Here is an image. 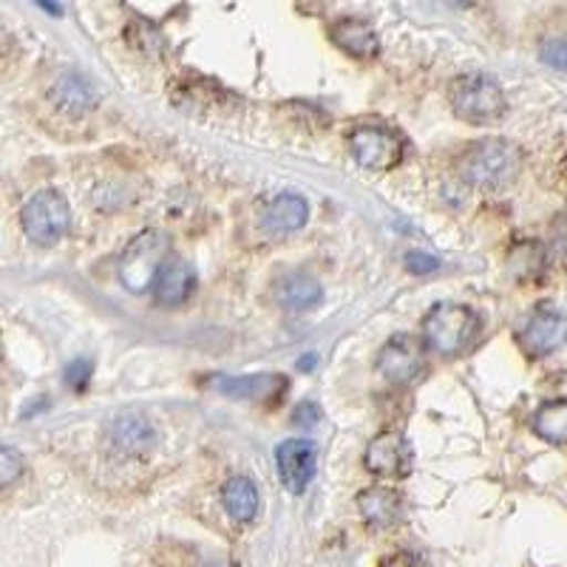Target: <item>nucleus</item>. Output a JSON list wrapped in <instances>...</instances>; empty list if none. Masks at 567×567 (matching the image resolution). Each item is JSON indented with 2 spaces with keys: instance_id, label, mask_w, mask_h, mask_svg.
Segmentation results:
<instances>
[{
  "instance_id": "obj_19",
  "label": "nucleus",
  "mask_w": 567,
  "mask_h": 567,
  "mask_svg": "<svg viewBox=\"0 0 567 567\" xmlns=\"http://www.w3.org/2000/svg\"><path fill=\"white\" fill-rule=\"evenodd\" d=\"M52 100L63 114H71V116L89 114V111L94 109V103H97L94 89H91L80 74H63V78L54 83Z\"/></svg>"
},
{
  "instance_id": "obj_16",
  "label": "nucleus",
  "mask_w": 567,
  "mask_h": 567,
  "mask_svg": "<svg viewBox=\"0 0 567 567\" xmlns=\"http://www.w3.org/2000/svg\"><path fill=\"white\" fill-rule=\"evenodd\" d=\"M272 292H276V301L287 310H312L323 298V287L318 284V278L307 276V272H287L278 278Z\"/></svg>"
},
{
  "instance_id": "obj_23",
  "label": "nucleus",
  "mask_w": 567,
  "mask_h": 567,
  "mask_svg": "<svg viewBox=\"0 0 567 567\" xmlns=\"http://www.w3.org/2000/svg\"><path fill=\"white\" fill-rule=\"evenodd\" d=\"M63 378L74 392H83L91 383V378H94V363L85 361V358H78V361H71L69 367H65Z\"/></svg>"
},
{
  "instance_id": "obj_6",
  "label": "nucleus",
  "mask_w": 567,
  "mask_h": 567,
  "mask_svg": "<svg viewBox=\"0 0 567 567\" xmlns=\"http://www.w3.org/2000/svg\"><path fill=\"white\" fill-rule=\"evenodd\" d=\"M349 151L369 171H389L403 159V140L383 125H361L349 134Z\"/></svg>"
},
{
  "instance_id": "obj_2",
  "label": "nucleus",
  "mask_w": 567,
  "mask_h": 567,
  "mask_svg": "<svg viewBox=\"0 0 567 567\" xmlns=\"http://www.w3.org/2000/svg\"><path fill=\"white\" fill-rule=\"evenodd\" d=\"M523 168V151L519 145L503 136L477 142L460 162V176L468 185L477 187H499L508 185Z\"/></svg>"
},
{
  "instance_id": "obj_12",
  "label": "nucleus",
  "mask_w": 567,
  "mask_h": 567,
  "mask_svg": "<svg viewBox=\"0 0 567 567\" xmlns=\"http://www.w3.org/2000/svg\"><path fill=\"white\" fill-rule=\"evenodd\" d=\"M310 221V205L301 194H278L270 205L261 210V230L270 233V236H290V233H298L301 227H307Z\"/></svg>"
},
{
  "instance_id": "obj_24",
  "label": "nucleus",
  "mask_w": 567,
  "mask_h": 567,
  "mask_svg": "<svg viewBox=\"0 0 567 567\" xmlns=\"http://www.w3.org/2000/svg\"><path fill=\"white\" fill-rule=\"evenodd\" d=\"M539 58L556 71H567V38H550L542 43Z\"/></svg>"
},
{
  "instance_id": "obj_10",
  "label": "nucleus",
  "mask_w": 567,
  "mask_h": 567,
  "mask_svg": "<svg viewBox=\"0 0 567 567\" xmlns=\"http://www.w3.org/2000/svg\"><path fill=\"white\" fill-rule=\"evenodd\" d=\"M519 343L530 358H548L567 343V316L556 307H536L519 332Z\"/></svg>"
},
{
  "instance_id": "obj_20",
  "label": "nucleus",
  "mask_w": 567,
  "mask_h": 567,
  "mask_svg": "<svg viewBox=\"0 0 567 567\" xmlns=\"http://www.w3.org/2000/svg\"><path fill=\"white\" fill-rule=\"evenodd\" d=\"M530 425H534L536 437H542L545 443L567 445V400H545V403L536 409Z\"/></svg>"
},
{
  "instance_id": "obj_17",
  "label": "nucleus",
  "mask_w": 567,
  "mask_h": 567,
  "mask_svg": "<svg viewBox=\"0 0 567 567\" xmlns=\"http://www.w3.org/2000/svg\"><path fill=\"white\" fill-rule=\"evenodd\" d=\"M221 503H225L227 514L236 519V523L247 525L258 516V508H261V494H258V485L252 483L245 474H236L225 483L221 488Z\"/></svg>"
},
{
  "instance_id": "obj_11",
  "label": "nucleus",
  "mask_w": 567,
  "mask_h": 567,
  "mask_svg": "<svg viewBox=\"0 0 567 567\" xmlns=\"http://www.w3.org/2000/svg\"><path fill=\"white\" fill-rule=\"evenodd\" d=\"M159 440L156 425L145 414L125 412L109 423V443L111 449L123 454V457H136V454L151 452Z\"/></svg>"
},
{
  "instance_id": "obj_8",
  "label": "nucleus",
  "mask_w": 567,
  "mask_h": 567,
  "mask_svg": "<svg viewBox=\"0 0 567 567\" xmlns=\"http://www.w3.org/2000/svg\"><path fill=\"white\" fill-rule=\"evenodd\" d=\"M363 465L381 480H403L412 471V445L403 432H383L367 445Z\"/></svg>"
},
{
  "instance_id": "obj_18",
  "label": "nucleus",
  "mask_w": 567,
  "mask_h": 567,
  "mask_svg": "<svg viewBox=\"0 0 567 567\" xmlns=\"http://www.w3.org/2000/svg\"><path fill=\"white\" fill-rule=\"evenodd\" d=\"M332 40L341 45L343 52L352 54V58L369 60L381 52V40H378L374 29L369 23H363V20H338L336 27H332Z\"/></svg>"
},
{
  "instance_id": "obj_14",
  "label": "nucleus",
  "mask_w": 567,
  "mask_h": 567,
  "mask_svg": "<svg viewBox=\"0 0 567 567\" xmlns=\"http://www.w3.org/2000/svg\"><path fill=\"white\" fill-rule=\"evenodd\" d=\"M358 511L372 528L386 530L398 525L400 514H403V499L398 491L386 488V485H372L358 494Z\"/></svg>"
},
{
  "instance_id": "obj_21",
  "label": "nucleus",
  "mask_w": 567,
  "mask_h": 567,
  "mask_svg": "<svg viewBox=\"0 0 567 567\" xmlns=\"http://www.w3.org/2000/svg\"><path fill=\"white\" fill-rule=\"evenodd\" d=\"M545 265H548V252H545L542 245H536V241H525V245H516L514 250H511L508 267L511 272H514L516 278H523V281L542 276Z\"/></svg>"
},
{
  "instance_id": "obj_22",
  "label": "nucleus",
  "mask_w": 567,
  "mask_h": 567,
  "mask_svg": "<svg viewBox=\"0 0 567 567\" xmlns=\"http://www.w3.org/2000/svg\"><path fill=\"white\" fill-rule=\"evenodd\" d=\"M23 454L18 452V449H12V445H3L0 449V485L3 488H9V485L14 483L18 477H23Z\"/></svg>"
},
{
  "instance_id": "obj_1",
  "label": "nucleus",
  "mask_w": 567,
  "mask_h": 567,
  "mask_svg": "<svg viewBox=\"0 0 567 567\" xmlns=\"http://www.w3.org/2000/svg\"><path fill=\"white\" fill-rule=\"evenodd\" d=\"M171 261V236L159 227H148L142 230L140 236L125 245V250L120 252V261H116V272H120V281L128 292L142 296V292L154 290L156 278L165 270V265Z\"/></svg>"
},
{
  "instance_id": "obj_27",
  "label": "nucleus",
  "mask_w": 567,
  "mask_h": 567,
  "mask_svg": "<svg viewBox=\"0 0 567 567\" xmlns=\"http://www.w3.org/2000/svg\"><path fill=\"white\" fill-rule=\"evenodd\" d=\"M550 250L559 258L561 265H567V219H556L554 239H550Z\"/></svg>"
},
{
  "instance_id": "obj_25",
  "label": "nucleus",
  "mask_w": 567,
  "mask_h": 567,
  "mask_svg": "<svg viewBox=\"0 0 567 567\" xmlns=\"http://www.w3.org/2000/svg\"><path fill=\"white\" fill-rule=\"evenodd\" d=\"M406 267L409 272H414V276H429V272L440 270V261L434 256H429V252L412 250L406 256Z\"/></svg>"
},
{
  "instance_id": "obj_4",
  "label": "nucleus",
  "mask_w": 567,
  "mask_h": 567,
  "mask_svg": "<svg viewBox=\"0 0 567 567\" xmlns=\"http://www.w3.org/2000/svg\"><path fill=\"white\" fill-rule=\"evenodd\" d=\"M452 105L460 120L471 125H491L503 120L505 91L491 74H463L452 85Z\"/></svg>"
},
{
  "instance_id": "obj_3",
  "label": "nucleus",
  "mask_w": 567,
  "mask_h": 567,
  "mask_svg": "<svg viewBox=\"0 0 567 567\" xmlns=\"http://www.w3.org/2000/svg\"><path fill=\"white\" fill-rule=\"evenodd\" d=\"M423 332L425 347L434 349L443 358H454V354H463L471 343L477 341L480 318L465 303H434L432 312L425 316Z\"/></svg>"
},
{
  "instance_id": "obj_26",
  "label": "nucleus",
  "mask_w": 567,
  "mask_h": 567,
  "mask_svg": "<svg viewBox=\"0 0 567 567\" xmlns=\"http://www.w3.org/2000/svg\"><path fill=\"white\" fill-rule=\"evenodd\" d=\"M318 420H321V406L318 403H301V406L296 409V414H292V423L301 425V429H312V425H318Z\"/></svg>"
},
{
  "instance_id": "obj_5",
  "label": "nucleus",
  "mask_w": 567,
  "mask_h": 567,
  "mask_svg": "<svg viewBox=\"0 0 567 567\" xmlns=\"http://www.w3.org/2000/svg\"><path fill=\"white\" fill-rule=\"evenodd\" d=\"M20 225H23V233H27L29 241H34V245H58L71 227L69 202H65L58 190H52V187L38 190V194L23 205Z\"/></svg>"
},
{
  "instance_id": "obj_15",
  "label": "nucleus",
  "mask_w": 567,
  "mask_h": 567,
  "mask_svg": "<svg viewBox=\"0 0 567 567\" xmlns=\"http://www.w3.org/2000/svg\"><path fill=\"white\" fill-rule=\"evenodd\" d=\"M196 290V270L182 258H171L165 270L159 272L154 284L156 303L162 307H182Z\"/></svg>"
},
{
  "instance_id": "obj_28",
  "label": "nucleus",
  "mask_w": 567,
  "mask_h": 567,
  "mask_svg": "<svg viewBox=\"0 0 567 567\" xmlns=\"http://www.w3.org/2000/svg\"><path fill=\"white\" fill-rule=\"evenodd\" d=\"M383 567H432V565H429V561H425L423 556L409 554V550H400V554L389 556L386 565H383Z\"/></svg>"
},
{
  "instance_id": "obj_13",
  "label": "nucleus",
  "mask_w": 567,
  "mask_h": 567,
  "mask_svg": "<svg viewBox=\"0 0 567 567\" xmlns=\"http://www.w3.org/2000/svg\"><path fill=\"white\" fill-rule=\"evenodd\" d=\"M216 389L233 400H250V403H270L287 392V378L278 372L239 374V378H219Z\"/></svg>"
},
{
  "instance_id": "obj_7",
  "label": "nucleus",
  "mask_w": 567,
  "mask_h": 567,
  "mask_svg": "<svg viewBox=\"0 0 567 567\" xmlns=\"http://www.w3.org/2000/svg\"><path fill=\"white\" fill-rule=\"evenodd\" d=\"M425 369V343L412 336H394L378 354V372L394 386H409Z\"/></svg>"
},
{
  "instance_id": "obj_9",
  "label": "nucleus",
  "mask_w": 567,
  "mask_h": 567,
  "mask_svg": "<svg viewBox=\"0 0 567 567\" xmlns=\"http://www.w3.org/2000/svg\"><path fill=\"white\" fill-rule=\"evenodd\" d=\"M276 465L284 488L290 494H303L318 471V445L303 437L284 440L276 449Z\"/></svg>"
}]
</instances>
